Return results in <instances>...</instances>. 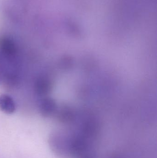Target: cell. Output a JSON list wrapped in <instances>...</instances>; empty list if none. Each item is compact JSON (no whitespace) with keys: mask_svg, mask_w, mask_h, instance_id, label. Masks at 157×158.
Listing matches in <instances>:
<instances>
[{"mask_svg":"<svg viewBox=\"0 0 157 158\" xmlns=\"http://www.w3.org/2000/svg\"><path fill=\"white\" fill-rule=\"evenodd\" d=\"M39 108L42 116L49 117L55 111L56 104L51 98H45L41 101Z\"/></svg>","mask_w":157,"mask_h":158,"instance_id":"2","label":"cell"},{"mask_svg":"<svg viewBox=\"0 0 157 158\" xmlns=\"http://www.w3.org/2000/svg\"><path fill=\"white\" fill-rule=\"evenodd\" d=\"M16 106L13 98L8 94L0 95V110L6 114H12L16 110Z\"/></svg>","mask_w":157,"mask_h":158,"instance_id":"1","label":"cell"}]
</instances>
